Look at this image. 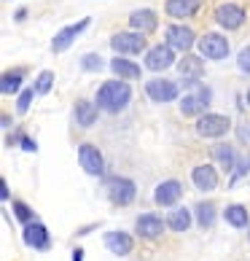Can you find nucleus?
<instances>
[{"label":"nucleus","instance_id":"c756f323","mask_svg":"<svg viewBox=\"0 0 250 261\" xmlns=\"http://www.w3.org/2000/svg\"><path fill=\"white\" fill-rule=\"evenodd\" d=\"M51 84H54V73L51 70H41V75L35 79V92L38 94H49L51 92Z\"/></svg>","mask_w":250,"mask_h":261},{"label":"nucleus","instance_id":"5701e85b","mask_svg":"<svg viewBox=\"0 0 250 261\" xmlns=\"http://www.w3.org/2000/svg\"><path fill=\"white\" fill-rule=\"evenodd\" d=\"M22 81H24V70H6L3 73V79H0V92L6 94H16V92H22Z\"/></svg>","mask_w":250,"mask_h":261},{"label":"nucleus","instance_id":"f3484780","mask_svg":"<svg viewBox=\"0 0 250 261\" xmlns=\"http://www.w3.org/2000/svg\"><path fill=\"white\" fill-rule=\"evenodd\" d=\"M178 73L180 79L186 84H194L202 79V73H205V65H202V57H194V54H186L183 60L178 62Z\"/></svg>","mask_w":250,"mask_h":261},{"label":"nucleus","instance_id":"b1692460","mask_svg":"<svg viewBox=\"0 0 250 261\" xmlns=\"http://www.w3.org/2000/svg\"><path fill=\"white\" fill-rule=\"evenodd\" d=\"M110 70L119 75V79H140V67L129 62V60H124V57H113V62H110Z\"/></svg>","mask_w":250,"mask_h":261},{"label":"nucleus","instance_id":"72a5a7b5","mask_svg":"<svg viewBox=\"0 0 250 261\" xmlns=\"http://www.w3.org/2000/svg\"><path fill=\"white\" fill-rule=\"evenodd\" d=\"M0 199H3V202H11V191H8L6 178H0Z\"/></svg>","mask_w":250,"mask_h":261},{"label":"nucleus","instance_id":"ddd939ff","mask_svg":"<svg viewBox=\"0 0 250 261\" xmlns=\"http://www.w3.org/2000/svg\"><path fill=\"white\" fill-rule=\"evenodd\" d=\"M167 226V218H159L156 213H143V216H137V221H134V229H137V234L140 237H159L161 231H164Z\"/></svg>","mask_w":250,"mask_h":261},{"label":"nucleus","instance_id":"f03ea898","mask_svg":"<svg viewBox=\"0 0 250 261\" xmlns=\"http://www.w3.org/2000/svg\"><path fill=\"white\" fill-rule=\"evenodd\" d=\"M232 129V119L224 113H205L197 119V135L202 138H224Z\"/></svg>","mask_w":250,"mask_h":261},{"label":"nucleus","instance_id":"7ed1b4c3","mask_svg":"<svg viewBox=\"0 0 250 261\" xmlns=\"http://www.w3.org/2000/svg\"><path fill=\"white\" fill-rule=\"evenodd\" d=\"M137 197V186L132 178H108V199L119 207H127Z\"/></svg>","mask_w":250,"mask_h":261},{"label":"nucleus","instance_id":"6ab92c4d","mask_svg":"<svg viewBox=\"0 0 250 261\" xmlns=\"http://www.w3.org/2000/svg\"><path fill=\"white\" fill-rule=\"evenodd\" d=\"M199 6H202V0H167L164 11L172 19H188L199 11Z\"/></svg>","mask_w":250,"mask_h":261},{"label":"nucleus","instance_id":"f257e3e1","mask_svg":"<svg viewBox=\"0 0 250 261\" xmlns=\"http://www.w3.org/2000/svg\"><path fill=\"white\" fill-rule=\"evenodd\" d=\"M129 100H132V89H129V84H124L121 79L105 81L100 89H97V97H94L97 108L100 111H108V113H116L121 108H127Z\"/></svg>","mask_w":250,"mask_h":261},{"label":"nucleus","instance_id":"a878e982","mask_svg":"<svg viewBox=\"0 0 250 261\" xmlns=\"http://www.w3.org/2000/svg\"><path fill=\"white\" fill-rule=\"evenodd\" d=\"M194 213H197V224L202 229H210L215 224V205H213V202H199Z\"/></svg>","mask_w":250,"mask_h":261},{"label":"nucleus","instance_id":"c9c22d12","mask_svg":"<svg viewBox=\"0 0 250 261\" xmlns=\"http://www.w3.org/2000/svg\"><path fill=\"white\" fill-rule=\"evenodd\" d=\"M73 261H84V248H75L73 250Z\"/></svg>","mask_w":250,"mask_h":261},{"label":"nucleus","instance_id":"f8f14e48","mask_svg":"<svg viewBox=\"0 0 250 261\" xmlns=\"http://www.w3.org/2000/svg\"><path fill=\"white\" fill-rule=\"evenodd\" d=\"M172 62H175V49H170L167 43H159V46H153V49L146 51V67L153 73L167 70Z\"/></svg>","mask_w":250,"mask_h":261},{"label":"nucleus","instance_id":"423d86ee","mask_svg":"<svg viewBox=\"0 0 250 261\" xmlns=\"http://www.w3.org/2000/svg\"><path fill=\"white\" fill-rule=\"evenodd\" d=\"M215 22L226 30H239L245 24V8L239 3H220L215 8Z\"/></svg>","mask_w":250,"mask_h":261},{"label":"nucleus","instance_id":"7c9ffc66","mask_svg":"<svg viewBox=\"0 0 250 261\" xmlns=\"http://www.w3.org/2000/svg\"><path fill=\"white\" fill-rule=\"evenodd\" d=\"M35 86H30V89H22V94H19V100H16V113H27L30 111V102L35 97Z\"/></svg>","mask_w":250,"mask_h":261},{"label":"nucleus","instance_id":"9b49d317","mask_svg":"<svg viewBox=\"0 0 250 261\" xmlns=\"http://www.w3.org/2000/svg\"><path fill=\"white\" fill-rule=\"evenodd\" d=\"M164 41H167L170 49L186 51V49H191V46H194L197 35H194V30H191V27H186V24H172V27H167Z\"/></svg>","mask_w":250,"mask_h":261},{"label":"nucleus","instance_id":"393cba45","mask_svg":"<svg viewBox=\"0 0 250 261\" xmlns=\"http://www.w3.org/2000/svg\"><path fill=\"white\" fill-rule=\"evenodd\" d=\"M224 218H226L234 229H245V226H247V221H250L245 205H229V207L224 210Z\"/></svg>","mask_w":250,"mask_h":261},{"label":"nucleus","instance_id":"20e7f679","mask_svg":"<svg viewBox=\"0 0 250 261\" xmlns=\"http://www.w3.org/2000/svg\"><path fill=\"white\" fill-rule=\"evenodd\" d=\"M110 49L116 51L119 57H127V54H140L143 49H146V35L143 33H116L110 38Z\"/></svg>","mask_w":250,"mask_h":261},{"label":"nucleus","instance_id":"2eb2a0df","mask_svg":"<svg viewBox=\"0 0 250 261\" xmlns=\"http://www.w3.org/2000/svg\"><path fill=\"white\" fill-rule=\"evenodd\" d=\"M102 240H105V248H108L110 253H116V256H129L132 248H134V240H132V234H127V231H108Z\"/></svg>","mask_w":250,"mask_h":261},{"label":"nucleus","instance_id":"412c9836","mask_svg":"<svg viewBox=\"0 0 250 261\" xmlns=\"http://www.w3.org/2000/svg\"><path fill=\"white\" fill-rule=\"evenodd\" d=\"M24 243L30 245V248L46 250V248H49V231H46L43 224L33 221V224H27V226H24Z\"/></svg>","mask_w":250,"mask_h":261},{"label":"nucleus","instance_id":"473e14b6","mask_svg":"<svg viewBox=\"0 0 250 261\" xmlns=\"http://www.w3.org/2000/svg\"><path fill=\"white\" fill-rule=\"evenodd\" d=\"M247 170H250V159H247V156H242V159H239V164H237V170H234V175H232V180H229V183L234 186V183H237L239 178H242Z\"/></svg>","mask_w":250,"mask_h":261},{"label":"nucleus","instance_id":"c85d7f7f","mask_svg":"<svg viewBox=\"0 0 250 261\" xmlns=\"http://www.w3.org/2000/svg\"><path fill=\"white\" fill-rule=\"evenodd\" d=\"M14 216H16V221H19V224H33V221H35V213L30 210V207H27L24 205V202L22 199H14Z\"/></svg>","mask_w":250,"mask_h":261},{"label":"nucleus","instance_id":"dca6fc26","mask_svg":"<svg viewBox=\"0 0 250 261\" xmlns=\"http://www.w3.org/2000/svg\"><path fill=\"white\" fill-rule=\"evenodd\" d=\"M129 27H134V33H153L159 27V19L151 8H137V11L129 14Z\"/></svg>","mask_w":250,"mask_h":261},{"label":"nucleus","instance_id":"2f4dec72","mask_svg":"<svg viewBox=\"0 0 250 261\" xmlns=\"http://www.w3.org/2000/svg\"><path fill=\"white\" fill-rule=\"evenodd\" d=\"M237 67H239L242 73L250 75V46H245V49L237 54Z\"/></svg>","mask_w":250,"mask_h":261},{"label":"nucleus","instance_id":"1a4fd4ad","mask_svg":"<svg viewBox=\"0 0 250 261\" xmlns=\"http://www.w3.org/2000/svg\"><path fill=\"white\" fill-rule=\"evenodd\" d=\"M78 162L89 175H102L105 172V159H102L100 148L92 146V143H81L78 146Z\"/></svg>","mask_w":250,"mask_h":261},{"label":"nucleus","instance_id":"4468645a","mask_svg":"<svg viewBox=\"0 0 250 261\" xmlns=\"http://www.w3.org/2000/svg\"><path fill=\"white\" fill-rule=\"evenodd\" d=\"M183 197V186H180V180H164L156 186V194H153V202L161 207H172L178 205V199Z\"/></svg>","mask_w":250,"mask_h":261},{"label":"nucleus","instance_id":"4be33fe9","mask_svg":"<svg viewBox=\"0 0 250 261\" xmlns=\"http://www.w3.org/2000/svg\"><path fill=\"white\" fill-rule=\"evenodd\" d=\"M191 224H194V216H191L188 207H175L167 216V229H172V231H186Z\"/></svg>","mask_w":250,"mask_h":261},{"label":"nucleus","instance_id":"f704fd0d","mask_svg":"<svg viewBox=\"0 0 250 261\" xmlns=\"http://www.w3.org/2000/svg\"><path fill=\"white\" fill-rule=\"evenodd\" d=\"M22 148H24V151H38V143H35L33 138H27V135H24V140H22Z\"/></svg>","mask_w":250,"mask_h":261},{"label":"nucleus","instance_id":"a211bd4d","mask_svg":"<svg viewBox=\"0 0 250 261\" xmlns=\"http://www.w3.org/2000/svg\"><path fill=\"white\" fill-rule=\"evenodd\" d=\"M191 180H194V186L199 191H213L218 186V172L213 164H199V167H194V172H191Z\"/></svg>","mask_w":250,"mask_h":261},{"label":"nucleus","instance_id":"e433bc0d","mask_svg":"<svg viewBox=\"0 0 250 261\" xmlns=\"http://www.w3.org/2000/svg\"><path fill=\"white\" fill-rule=\"evenodd\" d=\"M245 100H247V105H250V89H247V94H245Z\"/></svg>","mask_w":250,"mask_h":261},{"label":"nucleus","instance_id":"0eeeda50","mask_svg":"<svg viewBox=\"0 0 250 261\" xmlns=\"http://www.w3.org/2000/svg\"><path fill=\"white\" fill-rule=\"evenodd\" d=\"M199 54L207 60H224L229 57V41L218 33H207L199 38Z\"/></svg>","mask_w":250,"mask_h":261},{"label":"nucleus","instance_id":"6e6552de","mask_svg":"<svg viewBox=\"0 0 250 261\" xmlns=\"http://www.w3.org/2000/svg\"><path fill=\"white\" fill-rule=\"evenodd\" d=\"M89 24H92V19H89V16H84L81 22L62 27V30L54 35V41H51V49H54V51H67V49L73 46V41H75V38H78V35L86 30V27H89Z\"/></svg>","mask_w":250,"mask_h":261},{"label":"nucleus","instance_id":"bb28decb","mask_svg":"<svg viewBox=\"0 0 250 261\" xmlns=\"http://www.w3.org/2000/svg\"><path fill=\"white\" fill-rule=\"evenodd\" d=\"M213 156H215V162L224 164V167H234V164H237L234 146H229V143H218V146L213 148Z\"/></svg>","mask_w":250,"mask_h":261},{"label":"nucleus","instance_id":"cd10ccee","mask_svg":"<svg viewBox=\"0 0 250 261\" xmlns=\"http://www.w3.org/2000/svg\"><path fill=\"white\" fill-rule=\"evenodd\" d=\"M102 67H105V60H102L97 51H89V54L81 57V70H86V73H97V70H102Z\"/></svg>","mask_w":250,"mask_h":261},{"label":"nucleus","instance_id":"9d476101","mask_svg":"<svg viewBox=\"0 0 250 261\" xmlns=\"http://www.w3.org/2000/svg\"><path fill=\"white\" fill-rule=\"evenodd\" d=\"M146 94L153 102H172L178 100V84L175 81H167V79H151L146 84Z\"/></svg>","mask_w":250,"mask_h":261},{"label":"nucleus","instance_id":"39448f33","mask_svg":"<svg viewBox=\"0 0 250 261\" xmlns=\"http://www.w3.org/2000/svg\"><path fill=\"white\" fill-rule=\"evenodd\" d=\"M210 100H213V94H210V86H194V92H188L183 100H180V113L183 116H205Z\"/></svg>","mask_w":250,"mask_h":261},{"label":"nucleus","instance_id":"aec40b11","mask_svg":"<svg viewBox=\"0 0 250 261\" xmlns=\"http://www.w3.org/2000/svg\"><path fill=\"white\" fill-rule=\"evenodd\" d=\"M97 102H89V100H75L73 105V116H75V121H78V127H92L94 121H97Z\"/></svg>","mask_w":250,"mask_h":261}]
</instances>
